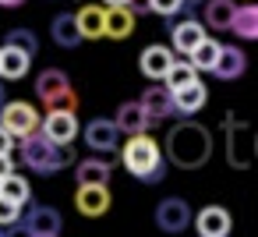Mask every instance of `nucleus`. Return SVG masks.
<instances>
[{
    "mask_svg": "<svg viewBox=\"0 0 258 237\" xmlns=\"http://www.w3.org/2000/svg\"><path fill=\"white\" fill-rule=\"evenodd\" d=\"M163 145H166V159L180 170H198L212 156V135H209V128H202L195 121H177L166 131Z\"/></svg>",
    "mask_w": 258,
    "mask_h": 237,
    "instance_id": "obj_1",
    "label": "nucleus"
},
{
    "mask_svg": "<svg viewBox=\"0 0 258 237\" xmlns=\"http://www.w3.org/2000/svg\"><path fill=\"white\" fill-rule=\"evenodd\" d=\"M18 145H22V163H25L32 173H43V177L60 173L64 166H75V163H78L71 142H68V145H57V142H50L43 131H36V135H29V138H18Z\"/></svg>",
    "mask_w": 258,
    "mask_h": 237,
    "instance_id": "obj_2",
    "label": "nucleus"
},
{
    "mask_svg": "<svg viewBox=\"0 0 258 237\" xmlns=\"http://www.w3.org/2000/svg\"><path fill=\"white\" fill-rule=\"evenodd\" d=\"M120 159H124L127 173L138 177V181H145V184H159V181L166 177L163 149H159V142H156L149 131H145V135H131L127 145H124V152H120Z\"/></svg>",
    "mask_w": 258,
    "mask_h": 237,
    "instance_id": "obj_3",
    "label": "nucleus"
},
{
    "mask_svg": "<svg viewBox=\"0 0 258 237\" xmlns=\"http://www.w3.org/2000/svg\"><path fill=\"white\" fill-rule=\"evenodd\" d=\"M36 92H39V99H43L46 113H50V110L78 113V92L71 89V78H68L64 71H57V68H46V71L36 78Z\"/></svg>",
    "mask_w": 258,
    "mask_h": 237,
    "instance_id": "obj_4",
    "label": "nucleus"
},
{
    "mask_svg": "<svg viewBox=\"0 0 258 237\" xmlns=\"http://www.w3.org/2000/svg\"><path fill=\"white\" fill-rule=\"evenodd\" d=\"M39 121H43L39 110H36L32 103H25V99H11V103L0 106V128H4L15 142L36 135V131H39Z\"/></svg>",
    "mask_w": 258,
    "mask_h": 237,
    "instance_id": "obj_5",
    "label": "nucleus"
},
{
    "mask_svg": "<svg viewBox=\"0 0 258 237\" xmlns=\"http://www.w3.org/2000/svg\"><path fill=\"white\" fill-rule=\"evenodd\" d=\"M251 156H254V135L251 128L237 117V113H226V159L230 166H251Z\"/></svg>",
    "mask_w": 258,
    "mask_h": 237,
    "instance_id": "obj_6",
    "label": "nucleus"
},
{
    "mask_svg": "<svg viewBox=\"0 0 258 237\" xmlns=\"http://www.w3.org/2000/svg\"><path fill=\"white\" fill-rule=\"evenodd\" d=\"M156 226L163 233H180L191 226V205L180 198V195H170L156 205Z\"/></svg>",
    "mask_w": 258,
    "mask_h": 237,
    "instance_id": "obj_7",
    "label": "nucleus"
},
{
    "mask_svg": "<svg viewBox=\"0 0 258 237\" xmlns=\"http://www.w3.org/2000/svg\"><path fill=\"white\" fill-rule=\"evenodd\" d=\"M39 131H43L50 142L68 145V142L78 138V117H75V113H64V110H50V113L39 121Z\"/></svg>",
    "mask_w": 258,
    "mask_h": 237,
    "instance_id": "obj_8",
    "label": "nucleus"
},
{
    "mask_svg": "<svg viewBox=\"0 0 258 237\" xmlns=\"http://www.w3.org/2000/svg\"><path fill=\"white\" fill-rule=\"evenodd\" d=\"M117 124L110 121V117H96V121H89V128L82 131V138H85V145L89 149H96V152H117Z\"/></svg>",
    "mask_w": 258,
    "mask_h": 237,
    "instance_id": "obj_9",
    "label": "nucleus"
},
{
    "mask_svg": "<svg viewBox=\"0 0 258 237\" xmlns=\"http://www.w3.org/2000/svg\"><path fill=\"white\" fill-rule=\"evenodd\" d=\"M191 219L198 226V237H230V226H233V219H230V212L223 205H205Z\"/></svg>",
    "mask_w": 258,
    "mask_h": 237,
    "instance_id": "obj_10",
    "label": "nucleus"
},
{
    "mask_svg": "<svg viewBox=\"0 0 258 237\" xmlns=\"http://www.w3.org/2000/svg\"><path fill=\"white\" fill-rule=\"evenodd\" d=\"M166 32H170V39H173V50L184 53V57L205 39V29H202V22H195V18L177 22V25H173V18H166Z\"/></svg>",
    "mask_w": 258,
    "mask_h": 237,
    "instance_id": "obj_11",
    "label": "nucleus"
},
{
    "mask_svg": "<svg viewBox=\"0 0 258 237\" xmlns=\"http://www.w3.org/2000/svg\"><path fill=\"white\" fill-rule=\"evenodd\" d=\"M170 64H173V50L163 46V43H152V46H145V50L138 53V68H142L145 78L163 82V75L170 71Z\"/></svg>",
    "mask_w": 258,
    "mask_h": 237,
    "instance_id": "obj_12",
    "label": "nucleus"
},
{
    "mask_svg": "<svg viewBox=\"0 0 258 237\" xmlns=\"http://www.w3.org/2000/svg\"><path fill=\"white\" fill-rule=\"evenodd\" d=\"M170 103H173V110H177V113L191 117V113H198V110L209 103V92H205V85L195 78V82H187V85L173 89V92H170Z\"/></svg>",
    "mask_w": 258,
    "mask_h": 237,
    "instance_id": "obj_13",
    "label": "nucleus"
},
{
    "mask_svg": "<svg viewBox=\"0 0 258 237\" xmlns=\"http://www.w3.org/2000/svg\"><path fill=\"white\" fill-rule=\"evenodd\" d=\"M138 103H142V110H145V117H149L152 128L163 124L166 117H173V103H170V89H166V85H152V89H145V96H142Z\"/></svg>",
    "mask_w": 258,
    "mask_h": 237,
    "instance_id": "obj_14",
    "label": "nucleus"
},
{
    "mask_svg": "<svg viewBox=\"0 0 258 237\" xmlns=\"http://www.w3.org/2000/svg\"><path fill=\"white\" fill-rule=\"evenodd\" d=\"M75 205H78L82 216H103V212L110 209V191H106V184H78Z\"/></svg>",
    "mask_w": 258,
    "mask_h": 237,
    "instance_id": "obj_15",
    "label": "nucleus"
},
{
    "mask_svg": "<svg viewBox=\"0 0 258 237\" xmlns=\"http://www.w3.org/2000/svg\"><path fill=\"white\" fill-rule=\"evenodd\" d=\"M244 71H247V57H244V50H237V46H223L219 57H216V64H212V75L223 78V82H230V78H240Z\"/></svg>",
    "mask_w": 258,
    "mask_h": 237,
    "instance_id": "obj_16",
    "label": "nucleus"
},
{
    "mask_svg": "<svg viewBox=\"0 0 258 237\" xmlns=\"http://www.w3.org/2000/svg\"><path fill=\"white\" fill-rule=\"evenodd\" d=\"M32 233H60L64 230V219H60V212L57 209H50V205H32L29 212H25V219H22Z\"/></svg>",
    "mask_w": 258,
    "mask_h": 237,
    "instance_id": "obj_17",
    "label": "nucleus"
},
{
    "mask_svg": "<svg viewBox=\"0 0 258 237\" xmlns=\"http://www.w3.org/2000/svg\"><path fill=\"white\" fill-rule=\"evenodd\" d=\"M75 25H78L82 39H103L106 36V8H96V4L82 8L75 15Z\"/></svg>",
    "mask_w": 258,
    "mask_h": 237,
    "instance_id": "obj_18",
    "label": "nucleus"
},
{
    "mask_svg": "<svg viewBox=\"0 0 258 237\" xmlns=\"http://www.w3.org/2000/svg\"><path fill=\"white\" fill-rule=\"evenodd\" d=\"M113 124H117V131H124V135H145V131L152 128L138 99H131V103H124V106L117 110V121H113Z\"/></svg>",
    "mask_w": 258,
    "mask_h": 237,
    "instance_id": "obj_19",
    "label": "nucleus"
},
{
    "mask_svg": "<svg viewBox=\"0 0 258 237\" xmlns=\"http://www.w3.org/2000/svg\"><path fill=\"white\" fill-rule=\"evenodd\" d=\"M29 64H32V57H29V53L15 50V46H0V78L18 82V78H25V75H29Z\"/></svg>",
    "mask_w": 258,
    "mask_h": 237,
    "instance_id": "obj_20",
    "label": "nucleus"
},
{
    "mask_svg": "<svg viewBox=\"0 0 258 237\" xmlns=\"http://www.w3.org/2000/svg\"><path fill=\"white\" fill-rule=\"evenodd\" d=\"M230 32L240 39H258V8L254 4H237L230 18Z\"/></svg>",
    "mask_w": 258,
    "mask_h": 237,
    "instance_id": "obj_21",
    "label": "nucleus"
},
{
    "mask_svg": "<svg viewBox=\"0 0 258 237\" xmlns=\"http://www.w3.org/2000/svg\"><path fill=\"white\" fill-rule=\"evenodd\" d=\"M50 32H53V43L64 46V50H75V46L82 43V32H78V25H75V15H57V18L50 22Z\"/></svg>",
    "mask_w": 258,
    "mask_h": 237,
    "instance_id": "obj_22",
    "label": "nucleus"
},
{
    "mask_svg": "<svg viewBox=\"0 0 258 237\" xmlns=\"http://www.w3.org/2000/svg\"><path fill=\"white\" fill-rule=\"evenodd\" d=\"M75 181L78 184H106L110 181V163L106 159H82V163H75Z\"/></svg>",
    "mask_w": 258,
    "mask_h": 237,
    "instance_id": "obj_23",
    "label": "nucleus"
},
{
    "mask_svg": "<svg viewBox=\"0 0 258 237\" xmlns=\"http://www.w3.org/2000/svg\"><path fill=\"white\" fill-rule=\"evenodd\" d=\"M233 0H205V25L216 29V32H226L230 29V18H233Z\"/></svg>",
    "mask_w": 258,
    "mask_h": 237,
    "instance_id": "obj_24",
    "label": "nucleus"
},
{
    "mask_svg": "<svg viewBox=\"0 0 258 237\" xmlns=\"http://www.w3.org/2000/svg\"><path fill=\"white\" fill-rule=\"evenodd\" d=\"M135 32V15L127 8H106V36L110 39H127Z\"/></svg>",
    "mask_w": 258,
    "mask_h": 237,
    "instance_id": "obj_25",
    "label": "nucleus"
},
{
    "mask_svg": "<svg viewBox=\"0 0 258 237\" xmlns=\"http://www.w3.org/2000/svg\"><path fill=\"white\" fill-rule=\"evenodd\" d=\"M219 50H223V46H219L216 39H209V36H205V39H202V43L187 53V64H191L195 71H212V64H216Z\"/></svg>",
    "mask_w": 258,
    "mask_h": 237,
    "instance_id": "obj_26",
    "label": "nucleus"
},
{
    "mask_svg": "<svg viewBox=\"0 0 258 237\" xmlns=\"http://www.w3.org/2000/svg\"><path fill=\"white\" fill-rule=\"evenodd\" d=\"M0 198H8V202H18V205H25V202L32 198V188H29V181H25L22 173H8L4 181H0Z\"/></svg>",
    "mask_w": 258,
    "mask_h": 237,
    "instance_id": "obj_27",
    "label": "nucleus"
},
{
    "mask_svg": "<svg viewBox=\"0 0 258 237\" xmlns=\"http://www.w3.org/2000/svg\"><path fill=\"white\" fill-rule=\"evenodd\" d=\"M198 78V71L187 64V61H173L170 64V71L163 75V82H166V89L173 92V89H180V85H187V82H195Z\"/></svg>",
    "mask_w": 258,
    "mask_h": 237,
    "instance_id": "obj_28",
    "label": "nucleus"
},
{
    "mask_svg": "<svg viewBox=\"0 0 258 237\" xmlns=\"http://www.w3.org/2000/svg\"><path fill=\"white\" fill-rule=\"evenodd\" d=\"M4 46H15V50H22V53L36 57V50H39V39L32 36V29H11V32H8V39H4Z\"/></svg>",
    "mask_w": 258,
    "mask_h": 237,
    "instance_id": "obj_29",
    "label": "nucleus"
},
{
    "mask_svg": "<svg viewBox=\"0 0 258 237\" xmlns=\"http://www.w3.org/2000/svg\"><path fill=\"white\" fill-rule=\"evenodd\" d=\"M145 4H149V11H156L159 18H173V15L184 11L180 0H145Z\"/></svg>",
    "mask_w": 258,
    "mask_h": 237,
    "instance_id": "obj_30",
    "label": "nucleus"
},
{
    "mask_svg": "<svg viewBox=\"0 0 258 237\" xmlns=\"http://www.w3.org/2000/svg\"><path fill=\"white\" fill-rule=\"evenodd\" d=\"M18 219H22V205L0 198V226H11V223H18Z\"/></svg>",
    "mask_w": 258,
    "mask_h": 237,
    "instance_id": "obj_31",
    "label": "nucleus"
},
{
    "mask_svg": "<svg viewBox=\"0 0 258 237\" xmlns=\"http://www.w3.org/2000/svg\"><path fill=\"white\" fill-rule=\"evenodd\" d=\"M15 145H18V142H15L4 128H0V156H11V149H15Z\"/></svg>",
    "mask_w": 258,
    "mask_h": 237,
    "instance_id": "obj_32",
    "label": "nucleus"
},
{
    "mask_svg": "<svg viewBox=\"0 0 258 237\" xmlns=\"http://www.w3.org/2000/svg\"><path fill=\"white\" fill-rule=\"evenodd\" d=\"M4 237H32V230H29L25 223H11V226L4 230Z\"/></svg>",
    "mask_w": 258,
    "mask_h": 237,
    "instance_id": "obj_33",
    "label": "nucleus"
},
{
    "mask_svg": "<svg viewBox=\"0 0 258 237\" xmlns=\"http://www.w3.org/2000/svg\"><path fill=\"white\" fill-rule=\"evenodd\" d=\"M8 173H15V159L11 156H0V181H4Z\"/></svg>",
    "mask_w": 258,
    "mask_h": 237,
    "instance_id": "obj_34",
    "label": "nucleus"
},
{
    "mask_svg": "<svg viewBox=\"0 0 258 237\" xmlns=\"http://www.w3.org/2000/svg\"><path fill=\"white\" fill-rule=\"evenodd\" d=\"M180 4H184V11H195V8H202V4H205V0H180Z\"/></svg>",
    "mask_w": 258,
    "mask_h": 237,
    "instance_id": "obj_35",
    "label": "nucleus"
},
{
    "mask_svg": "<svg viewBox=\"0 0 258 237\" xmlns=\"http://www.w3.org/2000/svg\"><path fill=\"white\" fill-rule=\"evenodd\" d=\"M25 0H0V8H22Z\"/></svg>",
    "mask_w": 258,
    "mask_h": 237,
    "instance_id": "obj_36",
    "label": "nucleus"
},
{
    "mask_svg": "<svg viewBox=\"0 0 258 237\" xmlns=\"http://www.w3.org/2000/svg\"><path fill=\"white\" fill-rule=\"evenodd\" d=\"M106 8H127V0H103Z\"/></svg>",
    "mask_w": 258,
    "mask_h": 237,
    "instance_id": "obj_37",
    "label": "nucleus"
},
{
    "mask_svg": "<svg viewBox=\"0 0 258 237\" xmlns=\"http://www.w3.org/2000/svg\"><path fill=\"white\" fill-rule=\"evenodd\" d=\"M32 237H60V233H32Z\"/></svg>",
    "mask_w": 258,
    "mask_h": 237,
    "instance_id": "obj_38",
    "label": "nucleus"
},
{
    "mask_svg": "<svg viewBox=\"0 0 258 237\" xmlns=\"http://www.w3.org/2000/svg\"><path fill=\"white\" fill-rule=\"evenodd\" d=\"M0 237H4V230H0Z\"/></svg>",
    "mask_w": 258,
    "mask_h": 237,
    "instance_id": "obj_39",
    "label": "nucleus"
}]
</instances>
